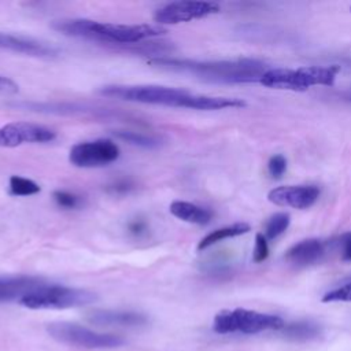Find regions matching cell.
<instances>
[{
  "label": "cell",
  "mask_w": 351,
  "mask_h": 351,
  "mask_svg": "<svg viewBox=\"0 0 351 351\" xmlns=\"http://www.w3.org/2000/svg\"><path fill=\"white\" fill-rule=\"evenodd\" d=\"M99 93L107 97H114L125 101L155 104L166 107H182L192 110H222L240 108L245 101L234 97H219L192 93L186 89L163 86V85H106L99 89Z\"/></svg>",
  "instance_id": "6da1fadb"
},
{
  "label": "cell",
  "mask_w": 351,
  "mask_h": 351,
  "mask_svg": "<svg viewBox=\"0 0 351 351\" xmlns=\"http://www.w3.org/2000/svg\"><path fill=\"white\" fill-rule=\"evenodd\" d=\"M162 69L192 74L203 81L221 84H248L261 81L267 67L255 59L234 60H191L176 58H155L149 60Z\"/></svg>",
  "instance_id": "7a4b0ae2"
},
{
  "label": "cell",
  "mask_w": 351,
  "mask_h": 351,
  "mask_svg": "<svg viewBox=\"0 0 351 351\" xmlns=\"http://www.w3.org/2000/svg\"><path fill=\"white\" fill-rule=\"evenodd\" d=\"M52 27L66 36L112 45H137L144 40L163 36L167 30L159 25L108 23L86 18H66L52 22Z\"/></svg>",
  "instance_id": "3957f363"
},
{
  "label": "cell",
  "mask_w": 351,
  "mask_h": 351,
  "mask_svg": "<svg viewBox=\"0 0 351 351\" xmlns=\"http://www.w3.org/2000/svg\"><path fill=\"white\" fill-rule=\"evenodd\" d=\"M337 66H308L296 70L292 69H267L261 78V84L274 89L288 90H307L313 85L332 86L335 84Z\"/></svg>",
  "instance_id": "277c9868"
},
{
  "label": "cell",
  "mask_w": 351,
  "mask_h": 351,
  "mask_svg": "<svg viewBox=\"0 0 351 351\" xmlns=\"http://www.w3.org/2000/svg\"><path fill=\"white\" fill-rule=\"evenodd\" d=\"M97 300L95 292L56 284H44L22 298L19 303L27 308H70L90 304Z\"/></svg>",
  "instance_id": "5b68a950"
},
{
  "label": "cell",
  "mask_w": 351,
  "mask_h": 351,
  "mask_svg": "<svg viewBox=\"0 0 351 351\" xmlns=\"http://www.w3.org/2000/svg\"><path fill=\"white\" fill-rule=\"evenodd\" d=\"M284 321L278 315L258 313L247 308L222 310L214 317L213 329L217 333H245L254 335L269 329H282Z\"/></svg>",
  "instance_id": "8992f818"
},
{
  "label": "cell",
  "mask_w": 351,
  "mask_h": 351,
  "mask_svg": "<svg viewBox=\"0 0 351 351\" xmlns=\"http://www.w3.org/2000/svg\"><path fill=\"white\" fill-rule=\"evenodd\" d=\"M47 330L60 343L85 348H111L123 343V339L117 335L93 332L73 322H52L47 326Z\"/></svg>",
  "instance_id": "52a82bcc"
},
{
  "label": "cell",
  "mask_w": 351,
  "mask_h": 351,
  "mask_svg": "<svg viewBox=\"0 0 351 351\" xmlns=\"http://www.w3.org/2000/svg\"><path fill=\"white\" fill-rule=\"evenodd\" d=\"M121 155L119 147L110 138H97L82 141L71 147L69 160L71 165L82 169L108 166Z\"/></svg>",
  "instance_id": "ba28073f"
},
{
  "label": "cell",
  "mask_w": 351,
  "mask_h": 351,
  "mask_svg": "<svg viewBox=\"0 0 351 351\" xmlns=\"http://www.w3.org/2000/svg\"><path fill=\"white\" fill-rule=\"evenodd\" d=\"M219 11V5L211 1H173L159 7L154 14V21L160 25H177L192 19H200Z\"/></svg>",
  "instance_id": "9c48e42d"
},
{
  "label": "cell",
  "mask_w": 351,
  "mask_h": 351,
  "mask_svg": "<svg viewBox=\"0 0 351 351\" xmlns=\"http://www.w3.org/2000/svg\"><path fill=\"white\" fill-rule=\"evenodd\" d=\"M56 138L55 130L32 122H11L0 126V147H18L25 143H48Z\"/></svg>",
  "instance_id": "30bf717a"
},
{
  "label": "cell",
  "mask_w": 351,
  "mask_h": 351,
  "mask_svg": "<svg viewBox=\"0 0 351 351\" xmlns=\"http://www.w3.org/2000/svg\"><path fill=\"white\" fill-rule=\"evenodd\" d=\"M319 196V189L315 185H284L271 189L267 199L282 207L304 210L311 207Z\"/></svg>",
  "instance_id": "8fae6325"
},
{
  "label": "cell",
  "mask_w": 351,
  "mask_h": 351,
  "mask_svg": "<svg viewBox=\"0 0 351 351\" xmlns=\"http://www.w3.org/2000/svg\"><path fill=\"white\" fill-rule=\"evenodd\" d=\"M0 49H7L33 58H55L59 53V49L51 44L5 32H0Z\"/></svg>",
  "instance_id": "7c38bea8"
},
{
  "label": "cell",
  "mask_w": 351,
  "mask_h": 351,
  "mask_svg": "<svg viewBox=\"0 0 351 351\" xmlns=\"http://www.w3.org/2000/svg\"><path fill=\"white\" fill-rule=\"evenodd\" d=\"M45 281L34 276H1L0 277V303L21 300Z\"/></svg>",
  "instance_id": "4fadbf2b"
},
{
  "label": "cell",
  "mask_w": 351,
  "mask_h": 351,
  "mask_svg": "<svg viewBox=\"0 0 351 351\" xmlns=\"http://www.w3.org/2000/svg\"><path fill=\"white\" fill-rule=\"evenodd\" d=\"M86 319L99 326H138L147 322V317L137 311L121 310H93Z\"/></svg>",
  "instance_id": "5bb4252c"
},
{
  "label": "cell",
  "mask_w": 351,
  "mask_h": 351,
  "mask_svg": "<svg viewBox=\"0 0 351 351\" xmlns=\"http://www.w3.org/2000/svg\"><path fill=\"white\" fill-rule=\"evenodd\" d=\"M325 245L318 239H307L293 244L287 252L285 259L296 266H307L322 258Z\"/></svg>",
  "instance_id": "9a60e30c"
},
{
  "label": "cell",
  "mask_w": 351,
  "mask_h": 351,
  "mask_svg": "<svg viewBox=\"0 0 351 351\" xmlns=\"http://www.w3.org/2000/svg\"><path fill=\"white\" fill-rule=\"evenodd\" d=\"M169 210L176 218L195 225H207L213 219L211 210L185 200L171 202Z\"/></svg>",
  "instance_id": "2e32d148"
},
{
  "label": "cell",
  "mask_w": 351,
  "mask_h": 351,
  "mask_svg": "<svg viewBox=\"0 0 351 351\" xmlns=\"http://www.w3.org/2000/svg\"><path fill=\"white\" fill-rule=\"evenodd\" d=\"M250 232V225L245 222H237V223H232L229 226H223L219 229H215L213 232H210L208 234H206L197 244V250L203 251L207 250L208 247L225 240V239H230V237H236L240 234H244Z\"/></svg>",
  "instance_id": "e0dca14e"
},
{
  "label": "cell",
  "mask_w": 351,
  "mask_h": 351,
  "mask_svg": "<svg viewBox=\"0 0 351 351\" xmlns=\"http://www.w3.org/2000/svg\"><path fill=\"white\" fill-rule=\"evenodd\" d=\"M114 134L132 144L136 147H143V148H158L162 144V140L156 136L141 133V132H134V130H115Z\"/></svg>",
  "instance_id": "ac0fdd59"
},
{
  "label": "cell",
  "mask_w": 351,
  "mask_h": 351,
  "mask_svg": "<svg viewBox=\"0 0 351 351\" xmlns=\"http://www.w3.org/2000/svg\"><path fill=\"white\" fill-rule=\"evenodd\" d=\"M282 333L285 337L293 339V340H308L319 333V328L313 322H292L289 325H284Z\"/></svg>",
  "instance_id": "d6986e66"
},
{
  "label": "cell",
  "mask_w": 351,
  "mask_h": 351,
  "mask_svg": "<svg viewBox=\"0 0 351 351\" xmlns=\"http://www.w3.org/2000/svg\"><path fill=\"white\" fill-rule=\"evenodd\" d=\"M10 192L15 196H30L40 192V186L30 178L22 176L10 177Z\"/></svg>",
  "instance_id": "ffe728a7"
},
{
  "label": "cell",
  "mask_w": 351,
  "mask_h": 351,
  "mask_svg": "<svg viewBox=\"0 0 351 351\" xmlns=\"http://www.w3.org/2000/svg\"><path fill=\"white\" fill-rule=\"evenodd\" d=\"M289 221L291 218H289V214L287 213H277L271 215L265 228V237L267 240H273L278 237L287 230V228L289 226Z\"/></svg>",
  "instance_id": "44dd1931"
},
{
  "label": "cell",
  "mask_w": 351,
  "mask_h": 351,
  "mask_svg": "<svg viewBox=\"0 0 351 351\" xmlns=\"http://www.w3.org/2000/svg\"><path fill=\"white\" fill-rule=\"evenodd\" d=\"M324 303H330V302H351V281L347 284H343L335 289L328 291L322 296Z\"/></svg>",
  "instance_id": "7402d4cb"
},
{
  "label": "cell",
  "mask_w": 351,
  "mask_h": 351,
  "mask_svg": "<svg viewBox=\"0 0 351 351\" xmlns=\"http://www.w3.org/2000/svg\"><path fill=\"white\" fill-rule=\"evenodd\" d=\"M52 197L55 203L63 208H77L82 202L78 195L67 191H55L52 193Z\"/></svg>",
  "instance_id": "603a6c76"
},
{
  "label": "cell",
  "mask_w": 351,
  "mask_h": 351,
  "mask_svg": "<svg viewBox=\"0 0 351 351\" xmlns=\"http://www.w3.org/2000/svg\"><path fill=\"white\" fill-rule=\"evenodd\" d=\"M269 255V245H267V239L265 237V234L258 233L255 236V247H254V252H252V259L254 262L259 263L263 262Z\"/></svg>",
  "instance_id": "cb8c5ba5"
},
{
  "label": "cell",
  "mask_w": 351,
  "mask_h": 351,
  "mask_svg": "<svg viewBox=\"0 0 351 351\" xmlns=\"http://www.w3.org/2000/svg\"><path fill=\"white\" fill-rule=\"evenodd\" d=\"M267 169H269V173L273 178H280L285 169H287V160L282 155H274L269 159V163H267Z\"/></svg>",
  "instance_id": "d4e9b609"
},
{
  "label": "cell",
  "mask_w": 351,
  "mask_h": 351,
  "mask_svg": "<svg viewBox=\"0 0 351 351\" xmlns=\"http://www.w3.org/2000/svg\"><path fill=\"white\" fill-rule=\"evenodd\" d=\"M128 230L132 236H136V237H140L143 234L147 233L148 230V225L144 219H133L129 222L128 225Z\"/></svg>",
  "instance_id": "484cf974"
},
{
  "label": "cell",
  "mask_w": 351,
  "mask_h": 351,
  "mask_svg": "<svg viewBox=\"0 0 351 351\" xmlns=\"http://www.w3.org/2000/svg\"><path fill=\"white\" fill-rule=\"evenodd\" d=\"M340 247H341L343 261H351V232L340 237Z\"/></svg>",
  "instance_id": "4316f807"
},
{
  "label": "cell",
  "mask_w": 351,
  "mask_h": 351,
  "mask_svg": "<svg viewBox=\"0 0 351 351\" xmlns=\"http://www.w3.org/2000/svg\"><path fill=\"white\" fill-rule=\"evenodd\" d=\"M133 184L129 180H118L112 185H110V191L114 193H128L130 189H133Z\"/></svg>",
  "instance_id": "83f0119b"
},
{
  "label": "cell",
  "mask_w": 351,
  "mask_h": 351,
  "mask_svg": "<svg viewBox=\"0 0 351 351\" xmlns=\"http://www.w3.org/2000/svg\"><path fill=\"white\" fill-rule=\"evenodd\" d=\"M0 90L1 92H10V93H14L18 90V85L10 80L8 77H3L0 75Z\"/></svg>",
  "instance_id": "f1b7e54d"
},
{
  "label": "cell",
  "mask_w": 351,
  "mask_h": 351,
  "mask_svg": "<svg viewBox=\"0 0 351 351\" xmlns=\"http://www.w3.org/2000/svg\"><path fill=\"white\" fill-rule=\"evenodd\" d=\"M346 99H347V100H350V101H351V89H350V90H347V92H346Z\"/></svg>",
  "instance_id": "f546056e"
},
{
  "label": "cell",
  "mask_w": 351,
  "mask_h": 351,
  "mask_svg": "<svg viewBox=\"0 0 351 351\" xmlns=\"http://www.w3.org/2000/svg\"><path fill=\"white\" fill-rule=\"evenodd\" d=\"M350 10H351V7H350Z\"/></svg>",
  "instance_id": "4dcf8cb0"
}]
</instances>
